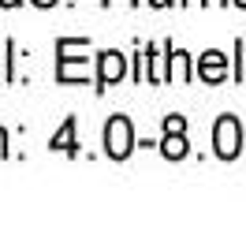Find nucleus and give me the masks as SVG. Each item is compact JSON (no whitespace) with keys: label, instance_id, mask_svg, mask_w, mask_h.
Masks as SVG:
<instances>
[{"label":"nucleus","instance_id":"nucleus-1","mask_svg":"<svg viewBox=\"0 0 246 250\" xmlns=\"http://www.w3.org/2000/svg\"><path fill=\"white\" fill-rule=\"evenodd\" d=\"M134 149V127L127 116H112L108 124H104V153L112 157V161H123V157H131Z\"/></svg>","mask_w":246,"mask_h":250},{"label":"nucleus","instance_id":"nucleus-2","mask_svg":"<svg viewBox=\"0 0 246 250\" xmlns=\"http://www.w3.org/2000/svg\"><path fill=\"white\" fill-rule=\"evenodd\" d=\"M213 146L220 161H235L243 153V127H239L235 116H220L213 127Z\"/></svg>","mask_w":246,"mask_h":250},{"label":"nucleus","instance_id":"nucleus-3","mask_svg":"<svg viewBox=\"0 0 246 250\" xmlns=\"http://www.w3.org/2000/svg\"><path fill=\"white\" fill-rule=\"evenodd\" d=\"M71 38H60L56 42V79L60 83H82L86 75H90V67H86V56H71Z\"/></svg>","mask_w":246,"mask_h":250},{"label":"nucleus","instance_id":"nucleus-4","mask_svg":"<svg viewBox=\"0 0 246 250\" xmlns=\"http://www.w3.org/2000/svg\"><path fill=\"white\" fill-rule=\"evenodd\" d=\"M97 63H101V71H97V90H108L112 83H120L123 75H127V56L116 49H104L101 56H97Z\"/></svg>","mask_w":246,"mask_h":250},{"label":"nucleus","instance_id":"nucleus-5","mask_svg":"<svg viewBox=\"0 0 246 250\" xmlns=\"http://www.w3.org/2000/svg\"><path fill=\"white\" fill-rule=\"evenodd\" d=\"M198 75H202L205 83H213V86L224 83V79H227V56H224V52H216V49H209L202 60H198Z\"/></svg>","mask_w":246,"mask_h":250},{"label":"nucleus","instance_id":"nucleus-6","mask_svg":"<svg viewBox=\"0 0 246 250\" xmlns=\"http://www.w3.org/2000/svg\"><path fill=\"white\" fill-rule=\"evenodd\" d=\"M49 149H52V153L60 149V153H67V157L79 153V142H75V116H67V120H63V127L56 131V135H52Z\"/></svg>","mask_w":246,"mask_h":250},{"label":"nucleus","instance_id":"nucleus-7","mask_svg":"<svg viewBox=\"0 0 246 250\" xmlns=\"http://www.w3.org/2000/svg\"><path fill=\"white\" fill-rule=\"evenodd\" d=\"M164 49H168V79L190 83V56L183 49H172V45H164Z\"/></svg>","mask_w":246,"mask_h":250},{"label":"nucleus","instance_id":"nucleus-8","mask_svg":"<svg viewBox=\"0 0 246 250\" xmlns=\"http://www.w3.org/2000/svg\"><path fill=\"white\" fill-rule=\"evenodd\" d=\"M161 153L168 161H183L190 149H186V135L183 131H164V142H161Z\"/></svg>","mask_w":246,"mask_h":250},{"label":"nucleus","instance_id":"nucleus-9","mask_svg":"<svg viewBox=\"0 0 246 250\" xmlns=\"http://www.w3.org/2000/svg\"><path fill=\"white\" fill-rule=\"evenodd\" d=\"M164 131H186L183 116H164Z\"/></svg>","mask_w":246,"mask_h":250},{"label":"nucleus","instance_id":"nucleus-10","mask_svg":"<svg viewBox=\"0 0 246 250\" xmlns=\"http://www.w3.org/2000/svg\"><path fill=\"white\" fill-rule=\"evenodd\" d=\"M0 157H8V131L0 127Z\"/></svg>","mask_w":246,"mask_h":250},{"label":"nucleus","instance_id":"nucleus-11","mask_svg":"<svg viewBox=\"0 0 246 250\" xmlns=\"http://www.w3.org/2000/svg\"><path fill=\"white\" fill-rule=\"evenodd\" d=\"M34 4H38V8H52V4H56V0H34Z\"/></svg>","mask_w":246,"mask_h":250},{"label":"nucleus","instance_id":"nucleus-12","mask_svg":"<svg viewBox=\"0 0 246 250\" xmlns=\"http://www.w3.org/2000/svg\"><path fill=\"white\" fill-rule=\"evenodd\" d=\"M0 4H4V8H15V4H22V0H0Z\"/></svg>","mask_w":246,"mask_h":250},{"label":"nucleus","instance_id":"nucleus-13","mask_svg":"<svg viewBox=\"0 0 246 250\" xmlns=\"http://www.w3.org/2000/svg\"><path fill=\"white\" fill-rule=\"evenodd\" d=\"M235 4H239V8H246V0H235Z\"/></svg>","mask_w":246,"mask_h":250},{"label":"nucleus","instance_id":"nucleus-14","mask_svg":"<svg viewBox=\"0 0 246 250\" xmlns=\"http://www.w3.org/2000/svg\"><path fill=\"white\" fill-rule=\"evenodd\" d=\"M216 4H227V0H216Z\"/></svg>","mask_w":246,"mask_h":250}]
</instances>
